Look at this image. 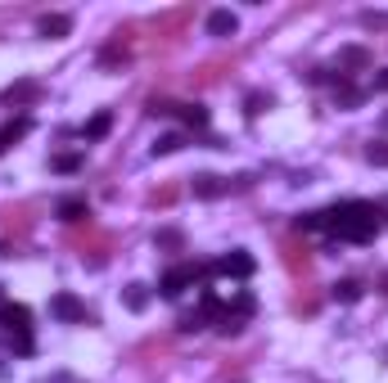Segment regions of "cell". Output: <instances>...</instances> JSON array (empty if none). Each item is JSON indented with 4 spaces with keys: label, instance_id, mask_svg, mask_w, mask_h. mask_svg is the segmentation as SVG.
<instances>
[{
    "label": "cell",
    "instance_id": "cell-2",
    "mask_svg": "<svg viewBox=\"0 0 388 383\" xmlns=\"http://www.w3.org/2000/svg\"><path fill=\"white\" fill-rule=\"evenodd\" d=\"M0 329H5L9 338H32V311L23 302H5L0 307Z\"/></svg>",
    "mask_w": 388,
    "mask_h": 383
},
{
    "label": "cell",
    "instance_id": "cell-3",
    "mask_svg": "<svg viewBox=\"0 0 388 383\" xmlns=\"http://www.w3.org/2000/svg\"><path fill=\"white\" fill-rule=\"evenodd\" d=\"M194 275H199V266H194V262H181V266H172V270L163 275L159 293H163V298H181V293H186L190 284H194Z\"/></svg>",
    "mask_w": 388,
    "mask_h": 383
},
{
    "label": "cell",
    "instance_id": "cell-32",
    "mask_svg": "<svg viewBox=\"0 0 388 383\" xmlns=\"http://www.w3.org/2000/svg\"><path fill=\"white\" fill-rule=\"evenodd\" d=\"M262 108H271V95H249V113H253V118H258V113H262Z\"/></svg>",
    "mask_w": 388,
    "mask_h": 383
},
{
    "label": "cell",
    "instance_id": "cell-9",
    "mask_svg": "<svg viewBox=\"0 0 388 383\" xmlns=\"http://www.w3.org/2000/svg\"><path fill=\"white\" fill-rule=\"evenodd\" d=\"M190 18H194V9L181 5V9H172V14H159V18H154V28H159V36H176Z\"/></svg>",
    "mask_w": 388,
    "mask_h": 383
},
{
    "label": "cell",
    "instance_id": "cell-1",
    "mask_svg": "<svg viewBox=\"0 0 388 383\" xmlns=\"http://www.w3.org/2000/svg\"><path fill=\"white\" fill-rule=\"evenodd\" d=\"M325 221V230L334 234V239H348V244H370L375 239V230H380V207L375 203H334L330 212H321Z\"/></svg>",
    "mask_w": 388,
    "mask_h": 383
},
{
    "label": "cell",
    "instance_id": "cell-22",
    "mask_svg": "<svg viewBox=\"0 0 388 383\" xmlns=\"http://www.w3.org/2000/svg\"><path fill=\"white\" fill-rule=\"evenodd\" d=\"M334 100L343 104V108H353V104H361V91H357V86H348L343 77H338V86H334Z\"/></svg>",
    "mask_w": 388,
    "mask_h": 383
},
{
    "label": "cell",
    "instance_id": "cell-16",
    "mask_svg": "<svg viewBox=\"0 0 388 383\" xmlns=\"http://www.w3.org/2000/svg\"><path fill=\"white\" fill-rule=\"evenodd\" d=\"M28 127H32L28 118H14V122H5V127H0V154H5L9 144L18 140V135H28Z\"/></svg>",
    "mask_w": 388,
    "mask_h": 383
},
{
    "label": "cell",
    "instance_id": "cell-23",
    "mask_svg": "<svg viewBox=\"0 0 388 383\" xmlns=\"http://www.w3.org/2000/svg\"><path fill=\"white\" fill-rule=\"evenodd\" d=\"M181 144H186V135H181V131H172V135H163V140L154 144V158H167V154H176Z\"/></svg>",
    "mask_w": 388,
    "mask_h": 383
},
{
    "label": "cell",
    "instance_id": "cell-7",
    "mask_svg": "<svg viewBox=\"0 0 388 383\" xmlns=\"http://www.w3.org/2000/svg\"><path fill=\"white\" fill-rule=\"evenodd\" d=\"M280 257H285L289 270H307L312 266V248H307V244H298V239H285L280 244Z\"/></svg>",
    "mask_w": 388,
    "mask_h": 383
},
{
    "label": "cell",
    "instance_id": "cell-10",
    "mask_svg": "<svg viewBox=\"0 0 388 383\" xmlns=\"http://www.w3.org/2000/svg\"><path fill=\"white\" fill-rule=\"evenodd\" d=\"M59 217L68 221V226H77V221H86L91 217V203L81 199V194H68V199H59V207H55Z\"/></svg>",
    "mask_w": 388,
    "mask_h": 383
},
{
    "label": "cell",
    "instance_id": "cell-13",
    "mask_svg": "<svg viewBox=\"0 0 388 383\" xmlns=\"http://www.w3.org/2000/svg\"><path fill=\"white\" fill-rule=\"evenodd\" d=\"M222 72H230V59H212V64H203L199 72H194V86H212V81H222Z\"/></svg>",
    "mask_w": 388,
    "mask_h": 383
},
{
    "label": "cell",
    "instance_id": "cell-5",
    "mask_svg": "<svg viewBox=\"0 0 388 383\" xmlns=\"http://www.w3.org/2000/svg\"><path fill=\"white\" fill-rule=\"evenodd\" d=\"M253 270H258V262L244 253V248H235L230 257H222V262H212V275H235V280H249Z\"/></svg>",
    "mask_w": 388,
    "mask_h": 383
},
{
    "label": "cell",
    "instance_id": "cell-31",
    "mask_svg": "<svg viewBox=\"0 0 388 383\" xmlns=\"http://www.w3.org/2000/svg\"><path fill=\"white\" fill-rule=\"evenodd\" d=\"M230 311H235V316H253V293H239V298H235V307H230Z\"/></svg>",
    "mask_w": 388,
    "mask_h": 383
},
{
    "label": "cell",
    "instance_id": "cell-19",
    "mask_svg": "<svg viewBox=\"0 0 388 383\" xmlns=\"http://www.w3.org/2000/svg\"><path fill=\"white\" fill-rule=\"evenodd\" d=\"M108 127H113V113H95V118L86 122V140H104Z\"/></svg>",
    "mask_w": 388,
    "mask_h": 383
},
{
    "label": "cell",
    "instance_id": "cell-35",
    "mask_svg": "<svg viewBox=\"0 0 388 383\" xmlns=\"http://www.w3.org/2000/svg\"><path fill=\"white\" fill-rule=\"evenodd\" d=\"M0 307H5V302H0Z\"/></svg>",
    "mask_w": 388,
    "mask_h": 383
},
{
    "label": "cell",
    "instance_id": "cell-30",
    "mask_svg": "<svg viewBox=\"0 0 388 383\" xmlns=\"http://www.w3.org/2000/svg\"><path fill=\"white\" fill-rule=\"evenodd\" d=\"M181 104H172V100H149V113H159V118H172Z\"/></svg>",
    "mask_w": 388,
    "mask_h": 383
},
{
    "label": "cell",
    "instance_id": "cell-28",
    "mask_svg": "<svg viewBox=\"0 0 388 383\" xmlns=\"http://www.w3.org/2000/svg\"><path fill=\"white\" fill-rule=\"evenodd\" d=\"M366 158H370L375 167H388V144H384V140H380V144H370V149H366Z\"/></svg>",
    "mask_w": 388,
    "mask_h": 383
},
{
    "label": "cell",
    "instance_id": "cell-14",
    "mask_svg": "<svg viewBox=\"0 0 388 383\" xmlns=\"http://www.w3.org/2000/svg\"><path fill=\"white\" fill-rule=\"evenodd\" d=\"M338 68H370V50H366V45H348V50H338Z\"/></svg>",
    "mask_w": 388,
    "mask_h": 383
},
{
    "label": "cell",
    "instance_id": "cell-21",
    "mask_svg": "<svg viewBox=\"0 0 388 383\" xmlns=\"http://www.w3.org/2000/svg\"><path fill=\"white\" fill-rule=\"evenodd\" d=\"M176 199H181V190H176V185H159V190L149 194V207H172Z\"/></svg>",
    "mask_w": 388,
    "mask_h": 383
},
{
    "label": "cell",
    "instance_id": "cell-27",
    "mask_svg": "<svg viewBox=\"0 0 388 383\" xmlns=\"http://www.w3.org/2000/svg\"><path fill=\"white\" fill-rule=\"evenodd\" d=\"M176 329H181V333H194V329H203V316H199V311L181 316V320H176Z\"/></svg>",
    "mask_w": 388,
    "mask_h": 383
},
{
    "label": "cell",
    "instance_id": "cell-29",
    "mask_svg": "<svg viewBox=\"0 0 388 383\" xmlns=\"http://www.w3.org/2000/svg\"><path fill=\"white\" fill-rule=\"evenodd\" d=\"M154 244H159V248H181V234L176 230H159V234H154Z\"/></svg>",
    "mask_w": 388,
    "mask_h": 383
},
{
    "label": "cell",
    "instance_id": "cell-6",
    "mask_svg": "<svg viewBox=\"0 0 388 383\" xmlns=\"http://www.w3.org/2000/svg\"><path fill=\"white\" fill-rule=\"evenodd\" d=\"M127 55H131V28H122V32H113V41L100 50V64L104 68H113V64H127Z\"/></svg>",
    "mask_w": 388,
    "mask_h": 383
},
{
    "label": "cell",
    "instance_id": "cell-11",
    "mask_svg": "<svg viewBox=\"0 0 388 383\" xmlns=\"http://www.w3.org/2000/svg\"><path fill=\"white\" fill-rule=\"evenodd\" d=\"M239 32V18L230 9H212L208 14V36H235Z\"/></svg>",
    "mask_w": 388,
    "mask_h": 383
},
{
    "label": "cell",
    "instance_id": "cell-12",
    "mask_svg": "<svg viewBox=\"0 0 388 383\" xmlns=\"http://www.w3.org/2000/svg\"><path fill=\"white\" fill-rule=\"evenodd\" d=\"M36 32H41L45 41H59V36H68V32H72V18H68V14H45Z\"/></svg>",
    "mask_w": 388,
    "mask_h": 383
},
{
    "label": "cell",
    "instance_id": "cell-24",
    "mask_svg": "<svg viewBox=\"0 0 388 383\" xmlns=\"http://www.w3.org/2000/svg\"><path fill=\"white\" fill-rule=\"evenodd\" d=\"M334 298H338V302H357V298H361V284H357V280H338V284H334Z\"/></svg>",
    "mask_w": 388,
    "mask_h": 383
},
{
    "label": "cell",
    "instance_id": "cell-8",
    "mask_svg": "<svg viewBox=\"0 0 388 383\" xmlns=\"http://www.w3.org/2000/svg\"><path fill=\"white\" fill-rule=\"evenodd\" d=\"M28 226H32V217H28V207H0V234H28Z\"/></svg>",
    "mask_w": 388,
    "mask_h": 383
},
{
    "label": "cell",
    "instance_id": "cell-33",
    "mask_svg": "<svg viewBox=\"0 0 388 383\" xmlns=\"http://www.w3.org/2000/svg\"><path fill=\"white\" fill-rule=\"evenodd\" d=\"M9 348H14L18 356H28L32 352V338H9Z\"/></svg>",
    "mask_w": 388,
    "mask_h": 383
},
{
    "label": "cell",
    "instance_id": "cell-25",
    "mask_svg": "<svg viewBox=\"0 0 388 383\" xmlns=\"http://www.w3.org/2000/svg\"><path fill=\"white\" fill-rule=\"evenodd\" d=\"M50 167H55V171H64V176H72V171H81V154H59Z\"/></svg>",
    "mask_w": 388,
    "mask_h": 383
},
{
    "label": "cell",
    "instance_id": "cell-20",
    "mask_svg": "<svg viewBox=\"0 0 388 383\" xmlns=\"http://www.w3.org/2000/svg\"><path fill=\"white\" fill-rule=\"evenodd\" d=\"M222 190H226V185L217 176H194V194H199V199H217Z\"/></svg>",
    "mask_w": 388,
    "mask_h": 383
},
{
    "label": "cell",
    "instance_id": "cell-15",
    "mask_svg": "<svg viewBox=\"0 0 388 383\" xmlns=\"http://www.w3.org/2000/svg\"><path fill=\"white\" fill-rule=\"evenodd\" d=\"M36 95H41V86H36V81H18V86H9V91H5V104H32Z\"/></svg>",
    "mask_w": 388,
    "mask_h": 383
},
{
    "label": "cell",
    "instance_id": "cell-26",
    "mask_svg": "<svg viewBox=\"0 0 388 383\" xmlns=\"http://www.w3.org/2000/svg\"><path fill=\"white\" fill-rule=\"evenodd\" d=\"M217 329H222L226 338H230V333H239V329H244V316H235V311H222V320H217Z\"/></svg>",
    "mask_w": 388,
    "mask_h": 383
},
{
    "label": "cell",
    "instance_id": "cell-34",
    "mask_svg": "<svg viewBox=\"0 0 388 383\" xmlns=\"http://www.w3.org/2000/svg\"><path fill=\"white\" fill-rule=\"evenodd\" d=\"M375 91H388V68L380 72V77H375Z\"/></svg>",
    "mask_w": 388,
    "mask_h": 383
},
{
    "label": "cell",
    "instance_id": "cell-17",
    "mask_svg": "<svg viewBox=\"0 0 388 383\" xmlns=\"http://www.w3.org/2000/svg\"><path fill=\"white\" fill-rule=\"evenodd\" d=\"M176 113L186 118V127H194V131H199V127H208V108H203V104H181Z\"/></svg>",
    "mask_w": 388,
    "mask_h": 383
},
{
    "label": "cell",
    "instance_id": "cell-4",
    "mask_svg": "<svg viewBox=\"0 0 388 383\" xmlns=\"http://www.w3.org/2000/svg\"><path fill=\"white\" fill-rule=\"evenodd\" d=\"M50 311H55L59 320H68V325H86V320H91L86 302L72 298V293H55V298H50Z\"/></svg>",
    "mask_w": 388,
    "mask_h": 383
},
{
    "label": "cell",
    "instance_id": "cell-18",
    "mask_svg": "<svg viewBox=\"0 0 388 383\" xmlns=\"http://www.w3.org/2000/svg\"><path fill=\"white\" fill-rule=\"evenodd\" d=\"M122 302L131 307V311H144V307H149V293H144V284H127V289H122Z\"/></svg>",
    "mask_w": 388,
    "mask_h": 383
}]
</instances>
